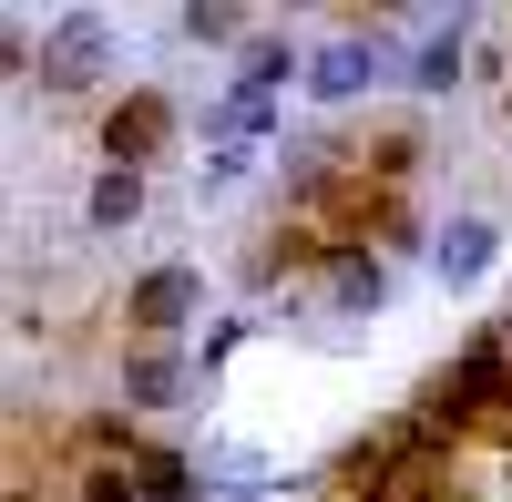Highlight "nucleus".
<instances>
[{
  "label": "nucleus",
  "mask_w": 512,
  "mask_h": 502,
  "mask_svg": "<svg viewBox=\"0 0 512 502\" xmlns=\"http://www.w3.org/2000/svg\"><path fill=\"white\" fill-rule=\"evenodd\" d=\"M492 257H502V226H482V216H461V226H441V246H431V267H441L451 287H472V277H492Z\"/></svg>",
  "instance_id": "8"
},
{
  "label": "nucleus",
  "mask_w": 512,
  "mask_h": 502,
  "mask_svg": "<svg viewBox=\"0 0 512 502\" xmlns=\"http://www.w3.org/2000/svg\"><path fill=\"white\" fill-rule=\"evenodd\" d=\"M379 72H390V41H359V31H349V41H328V52L308 62V93H318V103H349V93H369Z\"/></svg>",
  "instance_id": "5"
},
{
  "label": "nucleus",
  "mask_w": 512,
  "mask_h": 502,
  "mask_svg": "<svg viewBox=\"0 0 512 502\" xmlns=\"http://www.w3.org/2000/svg\"><path fill=\"white\" fill-rule=\"evenodd\" d=\"M236 82H246V93H267V103H277L287 82H308V62H297L287 41H246V72H236Z\"/></svg>",
  "instance_id": "12"
},
{
  "label": "nucleus",
  "mask_w": 512,
  "mask_h": 502,
  "mask_svg": "<svg viewBox=\"0 0 512 502\" xmlns=\"http://www.w3.org/2000/svg\"><path fill=\"white\" fill-rule=\"evenodd\" d=\"M318 298H328L338 318H369L379 298H390V267H379L369 246H328V267H318Z\"/></svg>",
  "instance_id": "6"
},
{
  "label": "nucleus",
  "mask_w": 512,
  "mask_h": 502,
  "mask_svg": "<svg viewBox=\"0 0 512 502\" xmlns=\"http://www.w3.org/2000/svg\"><path fill=\"white\" fill-rule=\"evenodd\" d=\"M164 144H175V103H164V93H123V103L103 113V154L123 164V175H144Z\"/></svg>",
  "instance_id": "2"
},
{
  "label": "nucleus",
  "mask_w": 512,
  "mask_h": 502,
  "mask_svg": "<svg viewBox=\"0 0 512 502\" xmlns=\"http://www.w3.org/2000/svg\"><path fill=\"white\" fill-rule=\"evenodd\" d=\"M195 298H205V277H195V267H154V277H134V298H123V318H134L144 339L164 349V339H175V328L195 318Z\"/></svg>",
  "instance_id": "3"
},
{
  "label": "nucleus",
  "mask_w": 512,
  "mask_h": 502,
  "mask_svg": "<svg viewBox=\"0 0 512 502\" xmlns=\"http://www.w3.org/2000/svg\"><path fill=\"white\" fill-rule=\"evenodd\" d=\"M492 339H502V349H512V308H502V328H492Z\"/></svg>",
  "instance_id": "15"
},
{
  "label": "nucleus",
  "mask_w": 512,
  "mask_h": 502,
  "mask_svg": "<svg viewBox=\"0 0 512 502\" xmlns=\"http://www.w3.org/2000/svg\"><path fill=\"white\" fill-rule=\"evenodd\" d=\"M400 82H420V93H451V82H461V21H431V31H420V52L400 62Z\"/></svg>",
  "instance_id": "9"
},
{
  "label": "nucleus",
  "mask_w": 512,
  "mask_h": 502,
  "mask_svg": "<svg viewBox=\"0 0 512 502\" xmlns=\"http://www.w3.org/2000/svg\"><path fill=\"white\" fill-rule=\"evenodd\" d=\"M175 390H185V359L144 339V349H134V369H123V400H134V410H164Z\"/></svg>",
  "instance_id": "10"
},
{
  "label": "nucleus",
  "mask_w": 512,
  "mask_h": 502,
  "mask_svg": "<svg viewBox=\"0 0 512 502\" xmlns=\"http://www.w3.org/2000/svg\"><path fill=\"white\" fill-rule=\"evenodd\" d=\"M359 164H369V175H410V164H420V134H379V144H359Z\"/></svg>",
  "instance_id": "14"
},
{
  "label": "nucleus",
  "mask_w": 512,
  "mask_h": 502,
  "mask_svg": "<svg viewBox=\"0 0 512 502\" xmlns=\"http://www.w3.org/2000/svg\"><path fill=\"white\" fill-rule=\"evenodd\" d=\"M93 72H103V21L93 11L52 21V41H41V82H52V93H82Z\"/></svg>",
  "instance_id": "7"
},
{
  "label": "nucleus",
  "mask_w": 512,
  "mask_h": 502,
  "mask_svg": "<svg viewBox=\"0 0 512 502\" xmlns=\"http://www.w3.org/2000/svg\"><path fill=\"white\" fill-rule=\"evenodd\" d=\"M175 31L185 41H246V11L236 0H195V11H175Z\"/></svg>",
  "instance_id": "13"
},
{
  "label": "nucleus",
  "mask_w": 512,
  "mask_h": 502,
  "mask_svg": "<svg viewBox=\"0 0 512 502\" xmlns=\"http://www.w3.org/2000/svg\"><path fill=\"white\" fill-rule=\"evenodd\" d=\"M82 216H93L103 236H113V226H134V216H144V175H123V164H103V175H93V195H82Z\"/></svg>",
  "instance_id": "11"
},
{
  "label": "nucleus",
  "mask_w": 512,
  "mask_h": 502,
  "mask_svg": "<svg viewBox=\"0 0 512 502\" xmlns=\"http://www.w3.org/2000/svg\"><path fill=\"white\" fill-rule=\"evenodd\" d=\"M451 390H461V410H482L492 431H512V349L502 339H472L451 359Z\"/></svg>",
  "instance_id": "4"
},
{
  "label": "nucleus",
  "mask_w": 512,
  "mask_h": 502,
  "mask_svg": "<svg viewBox=\"0 0 512 502\" xmlns=\"http://www.w3.org/2000/svg\"><path fill=\"white\" fill-rule=\"evenodd\" d=\"M461 482H451V451L420 431V421H390L379 431V482H369V502H451Z\"/></svg>",
  "instance_id": "1"
}]
</instances>
